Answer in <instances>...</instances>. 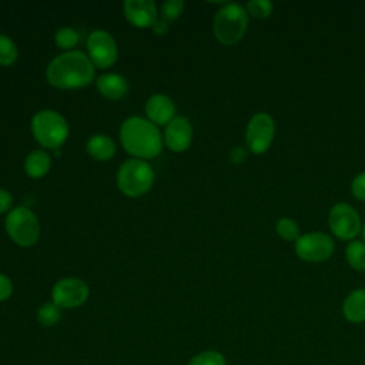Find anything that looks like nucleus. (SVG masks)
Here are the masks:
<instances>
[{
	"label": "nucleus",
	"instance_id": "a878e982",
	"mask_svg": "<svg viewBox=\"0 0 365 365\" xmlns=\"http://www.w3.org/2000/svg\"><path fill=\"white\" fill-rule=\"evenodd\" d=\"M247 13L255 19H267L272 13V3L268 0H251L247 3Z\"/></svg>",
	"mask_w": 365,
	"mask_h": 365
},
{
	"label": "nucleus",
	"instance_id": "20e7f679",
	"mask_svg": "<svg viewBox=\"0 0 365 365\" xmlns=\"http://www.w3.org/2000/svg\"><path fill=\"white\" fill-rule=\"evenodd\" d=\"M248 26V13L240 3L224 4L214 17V34L220 43L232 46L240 41Z\"/></svg>",
	"mask_w": 365,
	"mask_h": 365
},
{
	"label": "nucleus",
	"instance_id": "9d476101",
	"mask_svg": "<svg viewBox=\"0 0 365 365\" xmlns=\"http://www.w3.org/2000/svg\"><path fill=\"white\" fill-rule=\"evenodd\" d=\"M88 285L80 278H63L51 288V299L60 308H77L88 298Z\"/></svg>",
	"mask_w": 365,
	"mask_h": 365
},
{
	"label": "nucleus",
	"instance_id": "412c9836",
	"mask_svg": "<svg viewBox=\"0 0 365 365\" xmlns=\"http://www.w3.org/2000/svg\"><path fill=\"white\" fill-rule=\"evenodd\" d=\"M36 317L41 327L50 328V327H54L60 321L61 308L58 305H56L53 301L44 302L41 307H38Z\"/></svg>",
	"mask_w": 365,
	"mask_h": 365
},
{
	"label": "nucleus",
	"instance_id": "ddd939ff",
	"mask_svg": "<svg viewBox=\"0 0 365 365\" xmlns=\"http://www.w3.org/2000/svg\"><path fill=\"white\" fill-rule=\"evenodd\" d=\"M191 140H192V128L190 121L185 117L175 115L165 125L164 143L171 151L174 153L185 151L190 147Z\"/></svg>",
	"mask_w": 365,
	"mask_h": 365
},
{
	"label": "nucleus",
	"instance_id": "bb28decb",
	"mask_svg": "<svg viewBox=\"0 0 365 365\" xmlns=\"http://www.w3.org/2000/svg\"><path fill=\"white\" fill-rule=\"evenodd\" d=\"M351 192L355 198L365 201V171L358 174L351 182Z\"/></svg>",
	"mask_w": 365,
	"mask_h": 365
},
{
	"label": "nucleus",
	"instance_id": "a211bd4d",
	"mask_svg": "<svg viewBox=\"0 0 365 365\" xmlns=\"http://www.w3.org/2000/svg\"><path fill=\"white\" fill-rule=\"evenodd\" d=\"M51 167V157L44 150L31 151L24 160V171L31 178L44 177Z\"/></svg>",
	"mask_w": 365,
	"mask_h": 365
},
{
	"label": "nucleus",
	"instance_id": "2eb2a0df",
	"mask_svg": "<svg viewBox=\"0 0 365 365\" xmlns=\"http://www.w3.org/2000/svg\"><path fill=\"white\" fill-rule=\"evenodd\" d=\"M97 90L108 100H120L128 93V83L117 73H107L97 78Z\"/></svg>",
	"mask_w": 365,
	"mask_h": 365
},
{
	"label": "nucleus",
	"instance_id": "f03ea898",
	"mask_svg": "<svg viewBox=\"0 0 365 365\" xmlns=\"http://www.w3.org/2000/svg\"><path fill=\"white\" fill-rule=\"evenodd\" d=\"M120 141L128 154L143 160L157 157L163 150L164 138L150 120L130 117L120 127Z\"/></svg>",
	"mask_w": 365,
	"mask_h": 365
},
{
	"label": "nucleus",
	"instance_id": "aec40b11",
	"mask_svg": "<svg viewBox=\"0 0 365 365\" xmlns=\"http://www.w3.org/2000/svg\"><path fill=\"white\" fill-rule=\"evenodd\" d=\"M346 261L355 271H365V242L351 241L345 250Z\"/></svg>",
	"mask_w": 365,
	"mask_h": 365
},
{
	"label": "nucleus",
	"instance_id": "6ab92c4d",
	"mask_svg": "<svg viewBox=\"0 0 365 365\" xmlns=\"http://www.w3.org/2000/svg\"><path fill=\"white\" fill-rule=\"evenodd\" d=\"M184 10V1L181 0H168V1H164L161 4V19L157 20L155 26L153 27V30L163 36L167 33V29L168 26L180 17V14L182 13Z\"/></svg>",
	"mask_w": 365,
	"mask_h": 365
},
{
	"label": "nucleus",
	"instance_id": "4468645a",
	"mask_svg": "<svg viewBox=\"0 0 365 365\" xmlns=\"http://www.w3.org/2000/svg\"><path fill=\"white\" fill-rule=\"evenodd\" d=\"M145 114L153 124L165 125L175 117V106L170 97L154 94L145 103Z\"/></svg>",
	"mask_w": 365,
	"mask_h": 365
},
{
	"label": "nucleus",
	"instance_id": "0eeeda50",
	"mask_svg": "<svg viewBox=\"0 0 365 365\" xmlns=\"http://www.w3.org/2000/svg\"><path fill=\"white\" fill-rule=\"evenodd\" d=\"M274 134L275 124L272 117L267 113H257L251 117L245 130L247 147L254 154H262L269 148Z\"/></svg>",
	"mask_w": 365,
	"mask_h": 365
},
{
	"label": "nucleus",
	"instance_id": "b1692460",
	"mask_svg": "<svg viewBox=\"0 0 365 365\" xmlns=\"http://www.w3.org/2000/svg\"><path fill=\"white\" fill-rule=\"evenodd\" d=\"M19 56L17 47L10 37L0 33V66H11Z\"/></svg>",
	"mask_w": 365,
	"mask_h": 365
},
{
	"label": "nucleus",
	"instance_id": "4be33fe9",
	"mask_svg": "<svg viewBox=\"0 0 365 365\" xmlns=\"http://www.w3.org/2000/svg\"><path fill=\"white\" fill-rule=\"evenodd\" d=\"M187 365H227V359L220 351L205 349L191 356Z\"/></svg>",
	"mask_w": 365,
	"mask_h": 365
},
{
	"label": "nucleus",
	"instance_id": "7c9ffc66",
	"mask_svg": "<svg viewBox=\"0 0 365 365\" xmlns=\"http://www.w3.org/2000/svg\"><path fill=\"white\" fill-rule=\"evenodd\" d=\"M362 237H364V240H365V224H364V227H362Z\"/></svg>",
	"mask_w": 365,
	"mask_h": 365
},
{
	"label": "nucleus",
	"instance_id": "c85d7f7f",
	"mask_svg": "<svg viewBox=\"0 0 365 365\" xmlns=\"http://www.w3.org/2000/svg\"><path fill=\"white\" fill-rule=\"evenodd\" d=\"M13 205V197L9 191L0 188V214L9 211Z\"/></svg>",
	"mask_w": 365,
	"mask_h": 365
},
{
	"label": "nucleus",
	"instance_id": "6e6552de",
	"mask_svg": "<svg viewBox=\"0 0 365 365\" xmlns=\"http://www.w3.org/2000/svg\"><path fill=\"white\" fill-rule=\"evenodd\" d=\"M88 58L94 67L107 68L117 61L118 50L115 40L106 30H94L87 37Z\"/></svg>",
	"mask_w": 365,
	"mask_h": 365
},
{
	"label": "nucleus",
	"instance_id": "f3484780",
	"mask_svg": "<svg viewBox=\"0 0 365 365\" xmlns=\"http://www.w3.org/2000/svg\"><path fill=\"white\" fill-rule=\"evenodd\" d=\"M87 153L98 161H107L114 157L115 154V144L114 141L106 134H94L88 138L86 144Z\"/></svg>",
	"mask_w": 365,
	"mask_h": 365
},
{
	"label": "nucleus",
	"instance_id": "7ed1b4c3",
	"mask_svg": "<svg viewBox=\"0 0 365 365\" xmlns=\"http://www.w3.org/2000/svg\"><path fill=\"white\" fill-rule=\"evenodd\" d=\"M31 131L40 145L57 150L68 137V124L60 113L54 110H41L31 118Z\"/></svg>",
	"mask_w": 365,
	"mask_h": 365
},
{
	"label": "nucleus",
	"instance_id": "393cba45",
	"mask_svg": "<svg viewBox=\"0 0 365 365\" xmlns=\"http://www.w3.org/2000/svg\"><path fill=\"white\" fill-rule=\"evenodd\" d=\"M275 231L277 234L285 240V241H297L299 237V227L298 224L287 217H282L277 221L275 224Z\"/></svg>",
	"mask_w": 365,
	"mask_h": 365
},
{
	"label": "nucleus",
	"instance_id": "f257e3e1",
	"mask_svg": "<svg viewBox=\"0 0 365 365\" xmlns=\"http://www.w3.org/2000/svg\"><path fill=\"white\" fill-rule=\"evenodd\" d=\"M47 81L61 90L88 86L94 78V66L83 51L71 50L54 57L46 70Z\"/></svg>",
	"mask_w": 365,
	"mask_h": 365
},
{
	"label": "nucleus",
	"instance_id": "5701e85b",
	"mask_svg": "<svg viewBox=\"0 0 365 365\" xmlns=\"http://www.w3.org/2000/svg\"><path fill=\"white\" fill-rule=\"evenodd\" d=\"M78 33L71 27H60L54 34V41L57 47L68 51H71V48H74L78 44Z\"/></svg>",
	"mask_w": 365,
	"mask_h": 365
},
{
	"label": "nucleus",
	"instance_id": "1a4fd4ad",
	"mask_svg": "<svg viewBox=\"0 0 365 365\" xmlns=\"http://www.w3.org/2000/svg\"><path fill=\"white\" fill-rule=\"evenodd\" d=\"M334 252V241L324 232H308L295 241V254L308 262H322Z\"/></svg>",
	"mask_w": 365,
	"mask_h": 365
},
{
	"label": "nucleus",
	"instance_id": "cd10ccee",
	"mask_svg": "<svg viewBox=\"0 0 365 365\" xmlns=\"http://www.w3.org/2000/svg\"><path fill=\"white\" fill-rule=\"evenodd\" d=\"M11 294H13V284L10 278L0 272V302L9 299Z\"/></svg>",
	"mask_w": 365,
	"mask_h": 365
},
{
	"label": "nucleus",
	"instance_id": "423d86ee",
	"mask_svg": "<svg viewBox=\"0 0 365 365\" xmlns=\"http://www.w3.org/2000/svg\"><path fill=\"white\" fill-rule=\"evenodd\" d=\"M4 228L9 237L21 247H30L40 237V224L34 212L27 207H14L6 217Z\"/></svg>",
	"mask_w": 365,
	"mask_h": 365
},
{
	"label": "nucleus",
	"instance_id": "9b49d317",
	"mask_svg": "<svg viewBox=\"0 0 365 365\" xmlns=\"http://www.w3.org/2000/svg\"><path fill=\"white\" fill-rule=\"evenodd\" d=\"M328 224L334 235L341 240H351L361 230V218L356 210L346 202H338L331 208Z\"/></svg>",
	"mask_w": 365,
	"mask_h": 365
},
{
	"label": "nucleus",
	"instance_id": "f8f14e48",
	"mask_svg": "<svg viewBox=\"0 0 365 365\" xmlns=\"http://www.w3.org/2000/svg\"><path fill=\"white\" fill-rule=\"evenodd\" d=\"M123 7L128 23L134 27H154L158 20L157 7L153 0H125Z\"/></svg>",
	"mask_w": 365,
	"mask_h": 365
},
{
	"label": "nucleus",
	"instance_id": "c756f323",
	"mask_svg": "<svg viewBox=\"0 0 365 365\" xmlns=\"http://www.w3.org/2000/svg\"><path fill=\"white\" fill-rule=\"evenodd\" d=\"M230 158H231L232 163L240 164V163H242V161L247 158V151H245L244 148H241V147H235V148L231 151Z\"/></svg>",
	"mask_w": 365,
	"mask_h": 365
},
{
	"label": "nucleus",
	"instance_id": "dca6fc26",
	"mask_svg": "<svg viewBox=\"0 0 365 365\" xmlns=\"http://www.w3.org/2000/svg\"><path fill=\"white\" fill-rule=\"evenodd\" d=\"M342 314L352 324L365 321V288H358L348 294L342 304Z\"/></svg>",
	"mask_w": 365,
	"mask_h": 365
},
{
	"label": "nucleus",
	"instance_id": "39448f33",
	"mask_svg": "<svg viewBox=\"0 0 365 365\" xmlns=\"http://www.w3.org/2000/svg\"><path fill=\"white\" fill-rule=\"evenodd\" d=\"M154 184L153 167L138 158L124 161L117 171V185L127 197H141L151 190Z\"/></svg>",
	"mask_w": 365,
	"mask_h": 365
}]
</instances>
